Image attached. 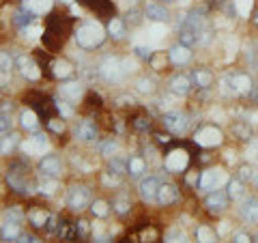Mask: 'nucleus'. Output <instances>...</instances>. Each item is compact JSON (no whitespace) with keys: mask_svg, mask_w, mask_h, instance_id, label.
I'll list each match as a JSON object with an SVG mask.
<instances>
[{"mask_svg":"<svg viewBox=\"0 0 258 243\" xmlns=\"http://www.w3.org/2000/svg\"><path fill=\"white\" fill-rule=\"evenodd\" d=\"M7 220L9 222H22L24 220V211H22V207H9V211H7Z\"/></svg>","mask_w":258,"mask_h":243,"instance_id":"nucleus-36","label":"nucleus"},{"mask_svg":"<svg viewBox=\"0 0 258 243\" xmlns=\"http://www.w3.org/2000/svg\"><path fill=\"white\" fill-rule=\"evenodd\" d=\"M161 120H164V127L168 129V132H172V134H176V136H181V134H185V132L189 129V118H187V114H185V112H181V110L166 112Z\"/></svg>","mask_w":258,"mask_h":243,"instance_id":"nucleus-2","label":"nucleus"},{"mask_svg":"<svg viewBox=\"0 0 258 243\" xmlns=\"http://www.w3.org/2000/svg\"><path fill=\"white\" fill-rule=\"evenodd\" d=\"M56 179L54 176H43V181H41V185H39V190H41V194H45V196H52V194L56 192Z\"/></svg>","mask_w":258,"mask_h":243,"instance_id":"nucleus-33","label":"nucleus"},{"mask_svg":"<svg viewBox=\"0 0 258 243\" xmlns=\"http://www.w3.org/2000/svg\"><path fill=\"white\" fill-rule=\"evenodd\" d=\"M22 149L26 155H41V153L47 149V140H45V136H35V138H28L26 142L22 144Z\"/></svg>","mask_w":258,"mask_h":243,"instance_id":"nucleus-13","label":"nucleus"},{"mask_svg":"<svg viewBox=\"0 0 258 243\" xmlns=\"http://www.w3.org/2000/svg\"><path fill=\"white\" fill-rule=\"evenodd\" d=\"M24 32V37H37V35H41V28L39 26H26V28H22Z\"/></svg>","mask_w":258,"mask_h":243,"instance_id":"nucleus-47","label":"nucleus"},{"mask_svg":"<svg viewBox=\"0 0 258 243\" xmlns=\"http://www.w3.org/2000/svg\"><path fill=\"white\" fill-rule=\"evenodd\" d=\"M252 183H254V188H256V192H258V172H256V176H254V181H252Z\"/></svg>","mask_w":258,"mask_h":243,"instance_id":"nucleus-61","label":"nucleus"},{"mask_svg":"<svg viewBox=\"0 0 258 243\" xmlns=\"http://www.w3.org/2000/svg\"><path fill=\"white\" fill-rule=\"evenodd\" d=\"M9 127H11V118L5 116V114H0V132H7Z\"/></svg>","mask_w":258,"mask_h":243,"instance_id":"nucleus-49","label":"nucleus"},{"mask_svg":"<svg viewBox=\"0 0 258 243\" xmlns=\"http://www.w3.org/2000/svg\"><path fill=\"white\" fill-rule=\"evenodd\" d=\"M76 230L80 232V234H82V237H86V234H88V222H78V226H76Z\"/></svg>","mask_w":258,"mask_h":243,"instance_id":"nucleus-50","label":"nucleus"},{"mask_svg":"<svg viewBox=\"0 0 258 243\" xmlns=\"http://www.w3.org/2000/svg\"><path fill=\"white\" fill-rule=\"evenodd\" d=\"M252 22H254V26H258V9H256V13H254V18H252Z\"/></svg>","mask_w":258,"mask_h":243,"instance_id":"nucleus-60","label":"nucleus"},{"mask_svg":"<svg viewBox=\"0 0 258 243\" xmlns=\"http://www.w3.org/2000/svg\"><path fill=\"white\" fill-rule=\"evenodd\" d=\"M239 215L247 224H258V198L256 196H243L239 205Z\"/></svg>","mask_w":258,"mask_h":243,"instance_id":"nucleus-6","label":"nucleus"},{"mask_svg":"<svg viewBox=\"0 0 258 243\" xmlns=\"http://www.w3.org/2000/svg\"><path fill=\"white\" fill-rule=\"evenodd\" d=\"M249 99H252L254 103H258V84H254V88H252V91H249Z\"/></svg>","mask_w":258,"mask_h":243,"instance_id":"nucleus-56","label":"nucleus"},{"mask_svg":"<svg viewBox=\"0 0 258 243\" xmlns=\"http://www.w3.org/2000/svg\"><path fill=\"white\" fill-rule=\"evenodd\" d=\"M138 91L140 93H153V80L151 78H140L138 80Z\"/></svg>","mask_w":258,"mask_h":243,"instance_id":"nucleus-40","label":"nucleus"},{"mask_svg":"<svg viewBox=\"0 0 258 243\" xmlns=\"http://www.w3.org/2000/svg\"><path fill=\"white\" fill-rule=\"evenodd\" d=\"M136 3H138V0H120V5L127 7V9H129V7H134Z\"/></svg>","mask_w":258,"mask_h":243,"instance_id":"nucleus-59","label":"nucleus"},{"mask_svg":"<svg viewBox=\"0 0 258 243\" xmlns=\"http://www.w3.org/2000/svg\"><path fill=\"white\" fill-rule=\"evenodd\" d=\"M228 192H222V190H215V192H211L209 196L205 198V207L209 209L211 213H220V211H224L226 207H228Z\"/></svg>","mask_w":258,"mask_h":243,"instance_id":"nucleus-8","label":"nucleus"},{"mask_svg":"<svg viewBox=\"0 0 258 243\" xmlns=\"http://www.w3.org/2000/svg\"><path fill=\"white\" fill-rule=\"evenodd\" d=\"M7 181L15 192H28V181H26V170L18 172V166H15L9 174H7Z\"/></svg>","mask_w":258,"mask_h":243,"instance_id":"nucleus-15","label":"nucleus"},{"mask_svg":"<svg viewBox=\"0 0 258 243\" xmlns=\"http://www.w3.org/2000/svg\"><path fill=\"white\" fill-rule=\"evenodd\" d=\"M103 39H106L103 28L99 26V24H95V22H86L76 30V41L82 47H95V45H99Z\"/></svg>","mask_w":258,"mask_h":243,"instance_id":"nucleus-1","label":"nucleus"},{"mask_svg":"<svg viewBox=\"0 0 258 243\" xmlns=\"http://www.w3.org/2000/svg\"><path fill=\"white\" fill-rule=\"evenodd\" d=\"M228 196L232 200H241L245 196V190H243V181L241 179H230L228 181Z\"/></svg>","mask_w":258,"mask_h":243,"instance_id":"nucleus-24","label":"nucleus"},{"mask_svg":"<svg viewBox=\"0 0 258 243\" xmlns=\"http://www.w3.org/2000/svg\"><path fill=\"white\" fill-rule=\"evenodd\" d=\"M47 217H50V215L43 213V211H32V213H30V222L35 224L37 228H43V226L47 224Z\"/></svg>","mask_w":258,"mask_h":243,"instance_id":"nucleus-34","label":"nucleus"},{"mask_svg":"<svg viewBox=\"0 0 258 243\" xmlns=\"http://www.w3.org/2000/svg\"><path fill=\"white\" fill-rule=\"evenodd\" d=\"M18 134H7L3 140H0V153H3V155H11L13 153V149L18 147Z\"/></svg>","mask_w":258,"mask_h":243,"instance_id":"nucleus-22","label":"nucleus"},{"mask_svg":"<svg viewBox=\"0 0 258 243\" xmlns=\"http://www.w3.org/2000/svg\"><path fill=\"white\" fill-rule=\"evenodd\" d=\"M254 237H249L247 232H237L235 234V241H239V243H245V241H252Z\"/></svg>","mask_w":258,"mask_h":243,"instance_id":"nucleus-52","label":"nucleus"},{"mask_svg":"<svg viewBox=\"0 0 258 243\" xmlns=\"http://www.w3.org/2000/svg\"><path fill=\"white\" fill-rule=\"evenodd\" d=\"M144 168H147L144 159H140V157H132V159H129V174H132V176H140L144 172Z\"/></svg>","mask_w":258,"mask_h":243,"instance_id":"nucleus-32","label":"nucleus"},{"mask_svg":"<svg viewBox=\"0 0 258 243\" xmlns=\"http://www.w3.org/2000/svg\"><path fill=\"white\" fill-rule=\"evenodd\" d=\"M217 183H220V172L217 170H205L203 174H200V181H198V190H213L217 188Z\"/></svg>","mask_w":258,"mask_h":243,"instance_id":"nucleus-17","label":"nucleus"},{"mask_svg":"<svg viewBox=\"0 0 258 243\" xmlns=\"http://www.w3.org/2000/svg\"><path fill=\"white\" fill-rule=\"evenodd\" d=\"M20 123H22L24 129H37L39 127V118H37V114L32 110H24L22 116H20Z\"/></svg>","mask_w":258,"mask_h":243,"instance_id":"nucleus-28","label":"nucleus"},{"mask_svg":"<svg viewBox=\"0 0 258 243\" xmlns=\"http://www.w3.org/2000/svg\"><path fill=\"white\" fill-rule=\"evenodd\" d=\"M138 129H149V120L147 118H136V123H134Z\"/></svg>","mask_w":258,"mask_h":243,"instance_id":"nucleus-54","label":"nucleus"},{"mask_svg":"<svg viewBox=\"0 0 258 243\" xmlns=\"http://www.w3.org/2000/svg\"><path fill=\"white\" fill-rule=\"evenodd\" d=\"M39 170H41L43 176H54V179H58L60 172H62V164L56 155H45L41 161H39Z\"/></svg>","mask_w":258,"mask_h":243,"instance_id":"nucleus-11","label":"nucleus"},{"mask_svg":"<svg viewBox=\"0 0 258 243\" xmlns=\"http://www.w3.org/2000/svg\"><path fill=\"white\" fill-rule=\"evenodd\" d=\"M228 82L232 86L235 95H249V91L254 88V80L249 74H243V71H235V74H228Z\"/></svg>","mask_w":258,"mask_h":243,"instance_id":"nucleus-3","label":"nucleus"},{"mask_svg":"<svg viewBox=\"0 0 258 243\" xmlns=\"http://www.w3.org/2000/svg\"><path fill=\"white\" fill-rule=\"evenodd\" d=\"M99 74L103 76V80H108V82H118L120 76H123V63H120L118 58L108 56V58L101 63Z\"/></svg>","mask_w":258,"mask_h":243,"instance_id":"nucleus-5","label":"nucleus"},{"mask_svg":"<svg viewBox=\"0 0 258 243\" xmlns=\"http://www.w3.org/2000/svg\"><path fill=\"white\" fill-rule=\"evenodd\" d=\"M232 136L239 138V140L243 142H252L254 140V129L249 123H245V120H237V123H232Z\"/></svg>","mask_w":258,"mask_h":243,"instance_id":"nucleus-16","label":"nucleus"},{"mask_svg":"<svg viewBox=\"0 0 258 243\" xmlns=\"http://www.w3.org/2000/svg\"><path fill=\"white\" fill-rule=\"evenodd\" d=\"M9 84V71H0V86Z\"/></svg>","mask_w":258,"mask_h":243,"instance_id":"nucleus-57","label":"nucleus"},{"mask_svg":"<svg viewBox=\"0 0 258 243\" xmlns=\"http://www.w3.org/2000/svg\"><path fill=\"white\" fill-rule=\"evenodd\" d=\"M76 134L82 138V140L91 142V140H95V138H97V127H95V123H91V120H82V123L78 125Z\"/></svg>","mask_w":258,"mask_h":243,"instance_id":"nucleus-21","label":"nucleus"},{"mask_svg":"<svg viewBox=\"0 0 258 243\" xmlns=\"http://www.w3.org/2000/svg\"><path fill=\"white\" fill-rule=\"evenodd\" d=\"M247 60H249V65L256 69L258 67V47H256V43H252L247 47Z\"/></svg>","mask_w":258,"mask_h":243,"instance_id":"nucleus-39","label":"nucleus"},{"mask_svg":"<svg viewBox=\"0 0 258 243\" xmlns=\"http://www.w3.org/2000/svg\"><path fill=\"white\" fill-rule=\"evenodd\" d=\"M3 237L7 241H15V239H20L22 237V228H20V224L18 222H7L5 224V228H3Z\"/></svg>","mask_w":258,"mask_h":243,"instance_id":"nucleus-26","label":"nucleus"},{"mask_svg":"<svg viewBox=\"0 0 258 243\" xmlns=\"http://www.w3.org/2000/svg\"><path fill=\"white\" fill-rule=\"evenodd\" d=\"M93 213H95V215H99V217L108 215V202H103V200L93 202Z\"/></svg>","mask_w":258,"mask_h":243,"instance_id":"nucleus-38","label":"nucleus"},{"mask_svg":"<svg viewBox=\"0 0 258 243\" xmlns=\"http://www.w3.org/2000/svg\"><path fill=\"white\" fill-rule=\"evenodd\" d=\"M189 164V155H187V151H183V149H174L172 153H168V157H166V168L168 170H172V172H181V170H185Z\"/></svg>","mask_w":258,"mask_h":243,"instance_id":"nucleus-9","label":"nucleus"},{"mask_svg":"<svg viewBox=\"0 0 258 243\" xmlns=\"http://www.w3.org/2000/svg\"><path fill=\"white\" fill-rule=\"evenodd\" d=\"M62 3H74V0H62Z\"/></svg>","mask_w":258,"mask_h":243,"instance_id":"nucleus-63","label":"nucleus"},{"mask_svg":"<svg viewBox=\"0 0 258 243\" xmlns=\"http://www.w3.org/2000/svg\"><path fill=\"white\" fill-rule=\"evenodd\" d=\"M116 211H118V213H127V211H129V202H127L125 198L116 200Z\"/></svg>","mask_w":258,"mask_h":243,"instance_id":"nucleus-48","label":"nucleus"},{"mask_svg":"<svg viewBox=\"0 0 258 243\" xmlns=\"http://www.w3.org/2000/svg\"><path fill=\"white\" fill-rule=\"evenodd\" d=\"M196 142L200 147H217V144H222V132L213 125L200 127L196 132Z\"/></svg>","mask_w":258,"mask_h":243,"instance_id":"nucleus-7","label":"nucleus"},{"mask_svg":"<svg viewBox=\"0 0 258 243\" xmlns=\"http://www.w3.org/2000/svg\"><path fill=\"white\" fill-rule=\"evenodd\" d=\"M254 176H256V170L252 166H241L239 168V179L241 181H254Z\"/></svg>","mask_w":258,"mask_h":243,"instance_id":"nucleus-37","label":"nucleus"},{"mask_svg":"<svg viewBox=\"0 0 258 243\" xmlns=\"http://www.w3.org/2000/svg\"><path fill=\"white\" fill-rule=\"evenodd\" d=\"M71 65L67 63V60H56L54 63V76L56 78H69L71 76Z\"/></svg>","mask_w":258,"mask_h":243,"instance_id":"nucleus-31","label":"nucleus"},{"mask_svg":"<svg viewBox=\"0 0 258 243\" xmlns=\"http://www.w3.org/2000/svg\"><path fill=\"white\" fill-rule=\"evenodd\" d=\"M179 200V188L172 183H161L157 190V202L161 207H170Z\"/></svg>","mask_w":258,"mask_h":243,"instance_id":"nucleus-10","label":"nucleus"},{"mask_svg":"<svg viewBox=\"0 0 258 243\" xmlns=\"http://www.w3.org/2000/svg\"><path fill=\"white\" fill-rule=\"evenodd\" d=\"M11 65H13L11 56L7 52H0V71H11Z\"/></svg>","mask_w":258,"mask_h":243,"instance_id":"nucleus-41","label":"nucleus"},{"mask_svg":"<svg viewBox=\"0 0 258 243\" xmlns=\"http://www.w3.org/2000/svg\"><path fill=\"white\" fill-rule=\"evenodd\" d=\"M50 127H52V132H62L64 125H62V120L58 123V120H50Z\"/></svg>","mask_w":258,"mask_h":243,"instance_id":"nucleus-55","label":"nucleus"},{"mask_svg":"<svg viewBox=\"0 0 258 243\" xmlns=\"http://www.w3.org/2000/svg\"><path fill=\"white\" fill-rule=\"evenodd\" d=\"M134 52H136V56H138V58H147V60H151L153 47H151V45H142V43H138V45L134 47Z\"/></svg>","mask_w":258,"mask_h":243,"instance_id":"nucleus-35","label":"nucleus"},{"mask_svg":"<svg viewBox=\"0 0 258 243\" xmlns=\"http://www.w3.org/2000/svg\"><path fill=\"white\" fill-rule=\"evenodd\" d=\"M45 228L50 230V232H54V230H56V217H54V215H50V217H47V224H45Z\"/></svg>","mask_w":258,"mask_h":243,"instance_id":"nucleus-53","label":"nucleus"},{"mask_svg":"<svg viewBox=\"0 0 258 243\" xmlns=\"http://www.w3.org/2000/svg\"><path fill=\"white\" fill-rule=\"evenodd\" d=\"M116 153V142H112V140H108V142H103L101 144V155H108V157H112Z\"/></svg>","mask_w":258,"mask_h":243,"instance_id":"nucleus-43","label":"nucleus"},{"mask_svg":"<svg viewBox=\"0 0 258 243\" xmlns=\"http://www.w3.org/2000/svg\"><path fill=\"white\" fill-rule=\"evenodd\" d=\"M103 183H106V185H116L118 183V179H116V176H103Z\"/></svg>","mask_w":258,"mask_h":243,"instance_id":"nucleus-58","label":"nucleus"},{"mask_svg":"<svg viewBox=\"0 0 258 243\" xmlns=\"http://www.w3.org/2000/svg\"><path fill=\"white\" fill-rule=\"evenodd\" d=\"M15 63H18V67H20V71H22V74H24V71H26L28 67H30V65H35V63H32V58H30V56H18V58H15Z\"/></svg>","mask_w":258,"mask_h":243,"instance_id":"nucleus-42","label":"nucleus"},{"mask_svg":"<svg viewBox=\"0 0 258 243\" xmlns=\"http://www.w3.org/2000/svg\"><path fill=\"white\" fill-rule=\"evenodd\" d=\"M196 237H198V241H211L213 234H211V230H209V228H198Z\"/></svg>","mask_w":258,"mask_h":243,"instance_id":"nucleus-46","label":"nucleus"},{"mask_svg":"<svg viewBox=\"0 0 258 243\" xmlns=\"http://www.w3.org/2000/svg\"><path fill=\"white\" fill-rule=\"evenodd\" d=\"M88 202H91V192H88V188H84V185H76V188L69 190V194H67V205L71 209L80 211V209H84Z\"/></svg>","mask_w":258,"mask_h":243,"instance_id":"nucleus-4","label":"nucleus"},{"mask_svg":"<svg viewBox=\"0 0 258 243\" xmlns=\"http://www.w3.org/2000/svg\"><path fill=\"white\" fill-rule=\"evenodd\" d=\"M166 239H168V241H172V239H181V241H185V234L179 232V230H172V232H168V234H166Z\"/></svg>","mask_w":258,"mask_h":243,"instance_id":"nucleus-51","label":"nucleus"},{"mask_svg":"<svg viewBox=\"0 0 258 243\" xmlns=\"http://www.w3.org/2000/svg\"><path fill=\"white\" fill-rule=\"evenodd\" d=\"M35 11H30L28 7H24V9H20L18 13H15V24H18L20 28H26V26H30L32 24V18H35Z\"/></svg>","mask_w":258,"mask_h":243,"instance_id":"nucleus-23","label":"nucleus"},{"mask_svg":"<svg viewBox=\"0 0 258 243\" xmlns=\"http://www.w3.org/2000/svg\"><path fill=\"white\" fill-rule=\"evenodd\" d=\"M254 241H258V232H256V234H254Z\"/></svg>","mask_w":258,"mask_h":243,"instance_id":"nucleus-62","label":"nucleus"},{"mask_svg":"<svg viewBox=\"0 0 258 243\" xmlns=\"http://www.w3.org/2000/svg\"><path fill=\"white\" fill-rule=\"evenodd\" d=\"M191 80H194V84H196L198 88H209V86L213 84V74L209 69L200 67V69H194Z\"/></svg>","mask_w":258,"mask_h":243,"instance_id":"nucleus-18","label":"nucleus"},{"mask_svg":"<svg viewBox=\"0 0 258 243\" xmlns=\"http://www.w3.org/2000/svg\"><path fill=\"white\" fill-rule=\"evenodd\" d=\"M144 13H147V18H151L153 22H168V20H170V13H168V9H164L161 5H155V3L147 5Z\"/></svg>","mask_w":258,"mask_h":243,"instance_id":"nucleus-19","label":"nucleus"},{"mask_svg":"<svg viewBox=\"0 0 258 243\" xmlns=\"http://www.w3.org/2000/svg\"><path fill=\"white\" fill-rule=\"evenodd\" d=\"M60 93L69 97V99H80L82 97V86H80V82H67L60 86Z\"/></svg>","mask_w":258,"mask_h":243,"instance_id":"nucleus-25","label":"nucleus"},{"mask_svg":"<svg viewBox=\"0 0 258 243\" xmlns=\"http://www.w3.org/2000/svg\"><path fill=\"white\" fill-rule=\"evenodd\" d=\"M151 65H153V69H161V67H166V58H164V54H153V56H151Z\"/></svg>","mask_w":258,"mask_h":243,"instance_id":"nucleus-44","label":"nucleus"},{"mask_svg":"<svg viewBox=\"0 0 258 243\" xmlns=\"http://www.w3.org/2000/svg\"><path fill=\"white\" fill-rule=\"evenodd\" d=\"M56 108H58V112H60V114H62L64 118H69L71 114H74V110H71L64 101H56Z\"/></svg>","mask_w":258,"mask_h":243,"instance_id":"nucleus-45","label":"nucleus"},{"mask_svg":"<svg viewBox=\"0 0 258 243\" xmlns=\"http://www.w3.org/2000/svg\"><path fill=\"white\" fill-rule=\"evenodd\" d=\"M108 32H110L112 37H116V39L123 37V35H125V24H123V20L112 18L110 24H108Z\"/></svg>","mask_w":258,"mask_h":243,"instance_id":"nucleus-29","label":"nucleus"},{"mask_svg":"<svg viewBox=\"0 0 258 243\" xmlns=\"http://www.w3.org/2000/svg\"><path fill=\"white\" fill-rule=\"evenodd\" d=\"M161 181L157 176H147L142 183H140V196L147 200V202H157V190H159Z\"/></svg>","mask_w":258,"mask_h":243,"instance_id":"nucleus-12","label":"nucleus"},{"mask_svg":"<svg viewBox=\"0 0 258 243\" xmlns=\"http://www.w3.org/2000/svg\"><path fill=\"white\" fill-rule=\"evenodd\" d=\"M189 58H191V50H189V45L179 43V45H174L172 50H170V60H172L174 65H185Z\"/></svg>","mask_w":258,"mask_h":243,"instance_id":"nucleus-20","label":"nucleus"},{"mask_svg":"<svg viewBox=\"0 0 258 243\" xmlns=\"http://www.w3.org/2000/svg\"><path fill=\"white\" fill-rule=\"evenodd\" d=\"M168 86H170V91L174 95H187L191 91V80L187 76H183V74H176V76L170 78Z\"/></svg>","mask_w":258,"mask_h":243,"instance_id":"nucleus-14","label":"nucleus"},{"mask_svg":"<svg viewBox=\"0 0 258 243\" xmlns=\"http://www.w3.org/2000/svg\"><path fill=\"white\" fill-rule=\"evenodd\" d=\"M24 7H28L35 13H45V11H50L52 0H24Z\"/></svg>","mask_w":258,"mask_h":243,"instance_id":"nucleus-27","label":"nucleus"},{"mask_svg":"<svg viewBox=\"0 0 258 243\" xmlns=\"http://www.w3.org/2000/svg\"><path fill=\"white\" fill-rule=\"evenodd\" d=\"M129 170V161H125L123 157H112L110 159V172L114 174H125Z\"/></svg>","mask_w":258,"mask_h":243,"instance_id":"nucleus-30","label":"nucleus"}]
</instances>
